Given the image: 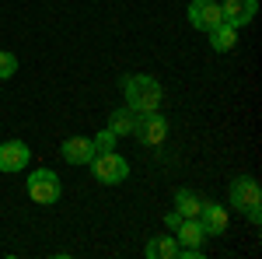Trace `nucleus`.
<instances>
[{"label":"nucleus","mask_w":262,"mask_h":259,"mask_svg":"<svg viewBox=\"0 0 262 259\" xmlns=\"http://www.w3.org/2000/svg\"><path fill=\"white\" fill-rule=\"evenodd\" d=\"M221 11H224V21H227V25L242 28V25H248V21L255 18V11H259V0H224Z\"/></svg>","instance_id":"nucleus-9"},{"label":"nucleus","mask_w":262,"mask_h":259,"mask_svg":"<svg viewBox=\"0 0 262 259\" xmlns=\"http://www.w3.org/2000/svg\"><path fill=\"white\" fill-rule=\"evenodd\" d=\"M179 224H182V214H179V210H171V214L164 217V228H168V231H175Z\"/></svg>","instance_id":"nucleus-18"},{"label":"nucleus","mask_w":262,"mask_h":259,"mask_svg":"<svg viewBox=\"0 0 262 259\" xmlns=\"http://www.w3.org/2000/svg\"><path fill=\"white\" fill-rule=\"evenodd\" d=\"M122 91H126V105L133 112H154L161 105L164 91L161 84L150 77V74H133V77H122Z\"/></svg>","instance_id":"nucleus-1"},{"label":"nucleus","mask_w":262,"mask_h":259,"mask_svg":"<svg viewBox=\"0 0 262 259\" xmlns=\"http://www.w3.org/2000/svg\"><path fill=\"white\" fill-rule=\"evenodd\" d=\"M91 168H95V179L105 182V186H119V182L129 179V161L116 154V151H105V154H95L91 158Z\"/></svg>","instance_id":"nucleus-3"},{"label":"nucleus","mask_w":262,"mask_h":259,"mask_svg":"<svg viewBox=\"0 0 262 259\" xmlns=\"http://www.w3.org/2000/svg\"><path fill=\"white\" fill-rule=\"evenodd\" d=\"M147 259H179V238L175 235H158L147 242Z\"/></svg>","instance_id":"nucleus-13"},{"label":"nucleus","mask_w":262,"mask_h":259,"mask_svg":"<svg viewBox=\"0 0 262 259\" xmlns=\"http://www.w3.org/2000/svg\"><path fill=\"white\" fill-rule=\"evenodd\" d=\"M60 154L67 165H91V158H95V144H91V137H70L63 140Z\"/></svg>","instance_id":"nucleus-8"},{"label":"nucleus","mask_w":262,"mask_h":259,"mask_svg":"<svg viewBox=\"0 0 262 259\" xmlns=\"http://www.w3.org/2000/svg\"><path fill=\"white\" fill-rule=\"evenodd\" d=\"M25 186H28V196L35 200V203H56L63 193V186H60V175L56 172H49V168H39V172H32L28 179H25Z\"/></svg>","instance_id":"nucleus-4"},{"label":"nucleus","mask_w":262,"mask_h":259,"mask_svg":"<svg viewBox=\"0 0 262 259\" xmlns=\"http://www.w3.org/2000/svg\"><path fill=\"white\" fill-rule=\"evenodd\" d=\"M206 35H210L213 53H231V49H234V42H238V28H234V25H227V21H221V25H217V28H210Z\"/></svg>","instance_id":"nucleus-11"},{"label":"nucleus","mask_w":262,"mask_h":259,"mask_svg":"<svg viewBox=\"0 0 262 259\" xmlns=\"http://www.w3.org/2000/svg\"><path fill=\"white\" fill-rule=\"evenodd\" d=\"M133 137L140 140V144H147V147H158V144H164V137H168V119H164L158 109H154V112H137Z\"/></svg>","instance_id":"nucleus-5"},{"label":"nucleus","mask_w":262,"mask_h":259,"mask_svg":"<svg viewBox=\"0 0 262 259\" xmlns=\"http://www.w3.org/2000/svg\"><path fill=\"white\" fill-rule=\"evenodd\" d=\"M227 200H231V207L242 210L252 224H259V221H262V210H259V207H262V189H259V182L252 179V175H238V179L231 182Z\"/></svg>","instance_id":"nucleus-2"},{"label":"nucleus","mask_w":262,"mask_h":259,"mask_svg":"<svg viewBox=\"0 0 262 259\" xmlns=\"http://www.w3.org/2000/svg\"><path fill=\"white\" fill-rule=\"evenodd\" d=\"M185 14H189V25L200 28V32H210V28H217L224 21V11L217 0H192Z\"/></svg>","instance_id":"nucleus-6"},{"label":"nucleus","mask_w":262,"mask_h":259,"mask_svg":"<svg viewBox=\"0 0 262 259\" xmlns=\"http://www.w3.org/2000/svg\"><path fill=\"white\" fill-rule=\"evenodd\" d=\"M28 158H32L28 144H21V140L0 144V172H21V168L28 165Z\"/></svg>","instance_id":"nucleus-7"},{"label":"nucleus","mask_w":262,"mask_h":259,"mask_svg":"<svg viewBox=\"0 0 262 259\" xmlns=\"http://www.w3.org/2000/svg\"><path fill=\"white\" fill-rule=\"evenodd\" d=\"M91 144H95V154H105V151H116V133L105 126V130H98V137H91Z\"/></svg>","instance_id":"nucleus-16"},{"label":"nucleus","mask_w":262,"mask_h":259,"mask_svg":"<svg viewBox=\"0 0 262 259\" xmlns=\"http://www.w3.org/2000/svg\"><path fill=\"white\" fill-rule=\"evenodd\" d=\"M14 74H18V56L7 53V49H0V81L14 77Z\"/></svg>","instance_id":"nucleus-17"},{"label":"nucleus","mask_w":262,"mask_h":259,"mask_svg":"<svg viewBox=\"0 0 262 259\" xmlns=\"http://www.w3.org/2000/svg\"><path fill=\"white\" fill-rule=\"evenodd\" d=\"M133 126H137V112H133L129 105H122V109H116V112L108 116V130H112L116 137H126V133H133Z\"/></svg>","instance_id":"nucleus-15"},{"label":"nucleus","mask_w":262,"mask_h":259,"mask_svg":"<svg viewBox=\"0 0 262 259\" xmlns=\"http://www.w3.org/2000/svg\"><path fill=\"white\" fill-rule=\"evenodd\" d=\"M175 238H179V245H203L210 235L203 231V224L196 217H182V224L175 228Z\"/></svg>","instance_id":"nucleus-12"},{"label":"nucleus","mask_w":262,"mask_h":259,"mask_svg":"<svg viewBox=\"0 0 262 259\" xmlns=\"http://www.w3.org/2000/svg\"><path fill=\"white\" fill-rule=\"evenodd\" d=\"M196 221L203 224L206 235H224V231H227V210H224L221 203L203 200V210H200V217H196Z\"/></svg>","instance_id":"nucleus-10"},{"label":"nucleus","mask_w":262,"mask_h":259,"mask_svg":"<svg viewBox=\"0 0 262 259\" xmlns=\"http://www.w3.org/2000/svg\"><path fill=\"white\" fill-rule=\"evenodd\" d=\"M175 210H179L182 217H200L203 196L196 193V189H179V193H175Z\"/></svg>","instance_id":"nucleus-14"}]
</instances>
